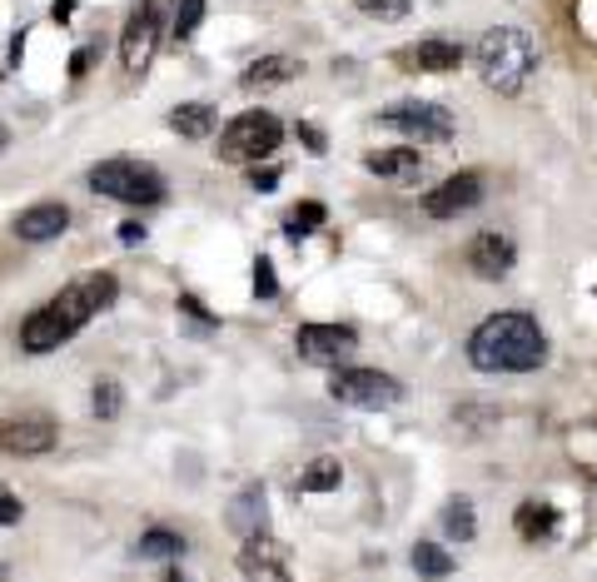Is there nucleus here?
<instances>
[{
	"mask_svg": "<svg viewBox=\"0 0 597 582\" xmlns=\"http://www.w3.org/2000/svg\"><path fill=\"white\" fill-rule=\"evenodd\" d=\"M115 294H119V279L110 270L70 279L50 304H41V309L21 323V354H55V349L70 344L100 309H110Z\"/></svg>",
	"mask_w": 597,
	"mask_h": 582,
	"instance_id": "obj_1",
	"label": "nucleus"
},
{
	"mask_svg": "<svg viewBox=\"0 0 597 582\" xmlns=\"http://www.w3.org/2000/svg\"><path fill=\"white\" fill-rule=\"evenodd\" d=\"M468 364L478 374H532L548 364V334L523 309L489 313L468 334Z\"/></svg>",
	"mask_w": 597,
	"mask_h": 582,
	"instance_id": "obj_2",
	"label": "nucleus"
},
{
	"mask_svg": "<svg viewBox=\"0 0 597 582\" xmlns=\"http://www.w3.org/2000/svg\"><path fill=\"white\" fill-rule=\"evenodd\" d=\"M473 60H478V76H483L489 90L518 95L523 80L538 70V45H532V35L518 31V25H493V31H483V41L473 45Z\"/></svg>",
	"mask_w": 597,
	"mask_h": 582,
	"instance_id": "obj_3",
	"label": "nucleus"
},
{
	"mask_svg": "<svg viewBox=\"0 0 597 582\" xmlns=\"http://www.w3.org/2000/svg\"><path fill=\"white\" fill-rule=\"evenodd\" d=\"M85 184L100 194V199H115V205H130V209L164 205V180H160V170H150V164L130 160V155L100 160L95 170L85 174Z\"/></svg>",
	"mask_w": 597,
	"mask_h": 582,
	"instance_id": "obj_4",
	"label": "nucleus"
},
{
	"mask_svg": "<svg viewBox=\"0 0 597 582\" xmlns=\"http://www.w3.org/2000/svg\"><path fill=\"white\" fill-rule=\"evenodd\" d=\"M170 11H174V0H140V11L125 21V35H119V65H125V76L130 80H140L154 65L160 35L170 31Z\"/></svg>",
	"mask_w": 597,
	"mask_h": 582,
	"instance_id": "obj_5",
	"label": "nucleus"
},
{
	"mask_svg": "<svg viewBox=\"0 0 597 582\" xmlns=\"http://www.w3.org/2000/svg\"><path fill=\"white\" fill-rule=\"evenodd\" d=\"M279 145H284V125H279V115H269V110H244V115H234L225 129H219V155H225L229 164L269 160Z\"/></svg>",
	"mask_w": 597,
	"mask_h": 582,
	"instance_id": "obj_6",
	"label": "nucleus"
},
{
	"mask_svg": "<svg viewBox=\"0 0 597 582\" xmlns=\"http://www.w3.org/2000/svg\"><path fill=\"white\" fill-rule=\"evenodd\" d=\"M379 125L403 135L413 145H444L454 140V115L434 100H393V105L379 110Z\"/></svg>",
	"mask_w": 597,
	"mask_h": 582,
	"instance_id": "obj_7",
	"label": "nucleus"
},
{
	"mask_svg": "<svg viewBox=\"0 0 597 582\" xmlns=\"http://www.w3.org/2000/svg\"><path fill=\"white\" fill-rule=\"evenodd\" d=\"M329 393L348 409H393L403 399V384L393 374H379V368H334Z\"/></svg>",
	"mask_w": 597,
	"mask_h": 582,
	"instance_id": "obj_8",
	"label": "nucleus"
},
{
	"mask_svg": "<svg viewBox=\"0 0 597 582\" xmlns=\"http://www.w3.org/2000/svg\"><path fill=\"white\" fill-rule=\"evenodd\" d=\"M60 429H55L50 413H15V419H0V453L11 458H41L55 448Z\"/></svg>",
	"mask_w": 597,
	"mask_h": 582,
	"instance_id": "obj_9",
	"label": "nucleus"
},
{
	"mask_svg": "<svg viewBox=\"0 0 597 582\" xmlns=\"http://www.w3.org/2000/svg\"><path fill=\"white\" fill-rule=\"evenodd\" d=\"M239 572L250 582H294L289 548H284L279 538H269V533H254V538H244V548H239Z\"/></svg>",
	"mask_w": 597,
	"mask_h": 582,
	"instance_id": "obj_10",
	"label": "nucleus"
},
{
	"mask_svg": "<svg viewBox=\"0 0 597 582\" xmlns=\"http://www.w3.org/2000/svg\"><path fill=\"white\" fill-rule=\"evenodd\" d=\"M358 334L348 323H305L299 334H294V349L309 358V364H338L344 354H354Z\"/></svg>",
	"mask_w": 597,
	"mask_h": 582,
	"instance_id": "obj_11",
	"label": "nucleus"
},
{
	"mask_svg": "<svg viewBox=\"0 0 597 582\" xmlns=\"http://www.w3.org/2000/svg\"><path fill=\"white\" fill-rule=\"evenodd\" d=\"M513 264H518V249H513L508 235H498V229H483V235L468 239V270L478 274V279H508Z\"/></svg>",
	"mask_w": 597,
	"mask_h": 582,
	"instance_id": "obj_12",
	"label": "nucleus"
},
{
	"mask_svg": "<svg viewBox=\"0 0 597 582\" xmlns=\"http://www.w3.org/2000/svg\"><path fill=\"white\" fill-rule=\"evenodd\" d=\"M478 205H483V180H478V174H448V180L434 184L428 199H424V209L434 219H458Z\"/></svg>",
	"mask_w": 597,
	"mask_h": 582,
	"instance_id": "obj_13",
	"label": "nucleus"
},
{
	"mask_svg": "<svg viewBox=\"0 0 597 582\" xmlns=\"http://www.w3.org/2000/svg\"><path fill=\"white\" fill-rule=\"evenodd\" d=\"M66 229H70V209L60 205V199H41V205L15 215V239H25V244H50V239H60Z\"/></svg>",
	"mask_w": 597,
	"mask_h": 582,
	"instance_id": "obj_14",
	"label": "nucleus"
},
{
	"mask_svg": "<svg viewBox=\"0 0 597 582\" xmlns=\"http://www.w3.org/2000/svg\"><path fill=\"white\" fill-rule=\"evenodd\" d=\"M229 533H239V538L269 533V493H264V483H250L229 503Z\"/></svg>",
	"mask_w": 597,
	"mask_h": 582,
	"instance_id": "obj_15",
	"label": "nucleus"
},
{
	"mask_svg": "<svg viewBox=\"0 0 597 582\" xmlns=\"http://www.w3.org/2000/svg\"><path fill=\"white\" fill-rule=\"evenodd\" d=\"M364 170L379 174V180L409 184V180H418V174H424V155H418V145H399V150H374V155H364Z\"/></svg>",
	"mask_w": 597,
	"mask_h": 582,
	"instance_id": "obj_16",
	"label": "nucleus"
},
{
	"mask_svg": "<svg viewBox=\"0 0 597 582\" xmlns=\"http://www.w3.org/2000/svg\"><path fill=\"white\" fill-rule=\"evenodd\" d=\"M299 70H305V65L294 60V55H264V60L244 65L239 85L244 90H279V85H289V80H299Z\"/></svg>",
	"mask_w": 597,
	"mask_h": 582,
	"instance_id": "obj_17",
	"label": "nucleus"
},
{
	"mask_svg": "<svg viewBox=\"0 0 597 582\" xmlns=\"http://www.w3.org/2000/svg\"><path fill=\"white\" fill-rule=\"evenodd\" d=\"M403 60L418 65V70H434V76H448V70H458V65H463V45H458V41H444V35H434V41H418V45H413Z\"/></svg>",
	"mask_w": 597,
	"mask_h": 582,
	"instance_id": "obj_18",
	"label": "nucleus"
},
{
	"mask_svg": "<svg viewBox=\"0 0 597 582\" xmlns=\"http://www.w3.org/2000/svg\"><path fill=\"white\" fill-rule=\"evenodd\" d=\"M170 129L185 135V140H209L219 129V110L205 105V100H190V105H174L170 110Z\"/></svg>",
	"mask_w": 597,
	"mask_h": 582,
	"instance_id": "obj_19",
	"label": "nucleus"
},
{
	"mask_svg": "<svg viewBox=\"0 0 597 582\" xmlns=\"http://www.w3.org/2000/svg\"><path fill=\"white\" fill-rule=\"evenodd\" d=\"M135 558H140V562H180V558H185V538H180L174 528H160V523H154V528L140 533Z\"/></svg>",
	"mask_w": 597,
	"mask_h": 582,
	"instance_id": "obj_20",
	"label": "nucleus"
},
{
	"mask_svg": "<svg viewBox=\"0 0 597 582\" xmlns=\"http://www.w3.org/2000/svg\"><path fill=\"white\" fill-rule=\"evenodd\" d=\"M513 528H518L523 543H548L558 533V507L553 503H523L518 517H513Z\"/></svg>",
	"mask_w": 597,
	"mask_h": 582,
	"instance_id": "obj_21",
	"label": "nucleus"
},
{
	"mask_svg": "<svg viewBox=\"0 0 597 582\" xmlns=\"http://www.w3.org/2000/svg\"><path fill=\"white\" fill-rule=\"evenodd\" d=\"M413 572L424 582H444L458 572V558H448V548H438V543H413Z\"/></svg>",
	"mask_w": 597,
	"mask_h": 582,
	"instance_id": "obj_22",
	"label": "nucleus"
},
{
	"mask_svg": "<svg viewBox=\"0 0 597 582\" xmlns=\"http://www.w3.org/2000/svg\"><path fill=\"white\" fill-rule=\"evenodd\" d=\"M567 458H573L587 478H597V419L577 423V429L567 433Z\"/></svg>",
	"mask_w": 597,
	"mask_h": 582,
	"instance_id": "obj_23",
	"label": "nucleus"
},
{
	"mask_svg": "<svg viewBox=\"0 0 597 582\" xmlns=\"http://www.w3.org/2000/svg\"><path fill=\"white\" fill-rule=\"evenodd\" d=\"M344 483V464H338V458H314V464L305 468V473H299V493H334V488Z\"/></svg>",
	"mask_w": 597,
	"mask_h": 582,
	"instance_id": "obj_24",
	"label": "nucleus"
},
{
	"mask_svg": "<svg viewBox=\"0 0 597 582\" xmlns=\"http://www.w3.org/2000/svg\"><path fill=\"white\" fill-rule=\"evenodd\" d=\"M324 219H329V209L319 205V199H305V205H294L289 209V219H284V235L299 244V239H309L314 229H324Z\"/></svg>",
	"mask_w": 597,
	"mask_h": 582,
	"instance_id": "obj_25",
	"label": "nucleus"
},
{
	"mask_svg": "<svg viewBox=\"0 0 597 582\" xmlns=\"http://www.w3.org/2000/svg\"><path fill=\"white\" fill-rule=\"evenodd\" d=\"M438 523H444V533L454 543H468L478 533V517H473V503H468V498H448L444 503V517H438Z\"/></svg>",
	"mask_w": 597,
	"mask_h": 582,
	"instance_id": "obj_26",
	"label": "nucleus"
},
{
	"mask_svg": "<svg viewBox=\"0 0 597 582\" xmlns=\"http://www.w3.org/2000/svg\"><path fill=\"white\" fill-rule=\"evenodd\" d=\"M199 21H205V0H174L170 35H174V41H190V35L199 31Z\"/></svg>",
	"mask_w": 597,
	"mask_h": 582,
	"instance_id": "obj_27",
	"label": "nucleus"
},
{
	"mask_svg": "<svg viewBox=\"0 0 597 582\" xmlns=\"http://www.w3.org/2000/svg\"><path fill=\"white\" fill-rule=\"evenodd\" d=\"M119 409H125V388L115 378H100L95 393H90V413L95 419H119Z\"/></svg>",
	"mask_w": 597,
	"mask_h": 582,
	"instance_id": "obj_28",
	"label": "nucleus"
},
{
	"mask_svg": "<svg viewBox=\"0 0 597 582\" xmlns=\"http://www.w3.org/2000/svg\"><path fill=\"white\" fill-rule=\"evenodd\" d=\"M364 15H374V21H403V15L413 11V0H354Z\"/></svg>",
	"mask_w": 597,
	"mask_h": 582,
	"instance_id": "obj_29",
	"label": "nucleus"
},
{
	"mask_svg": "<svg viewBox=\"0 0 597 582\" xmlns=\"http://www.w3.org/2000/svg\"><path fill=\"white\" fill-rule=\"evenodd\" d=\"M254 294H260V299H274V294H279V274H274L269 254L254 259Z\"/></svg>",
	"mask_w": 597,
	"mask_h": 582,
	"instance_id": "obj_30",
	"label": "nucleus"
},
{
	"mask_svg": "<svg viewBox=\"0 0 597 582\" xmlns=\"http://www.w3.org/2000/svg\"><path fill=\"white\" fill-rule=\"evenodd\" d=\"M180 313H190V323H195L199 334H215V313H209L195 294H180Z\"/></svg>",
	"mask_w": 597,
	"mask_h": 582,
	"instance_id": "obj_31",
	"label": "nucleus"
},
{
	"mask_svg": "<svg viewBox=\"0 0 597 582\" xmlns=\"http://www.w3.org/2000/svg\"><path fill=\"white\" fill-rule=\"evenodd\" d=\"M21 517H25V503H21V498H15L5 483H0V528H15Z\"/></svg>",
	"mask_w": 597,
	"mask_h": 582,
	"instance_id": "obj_32",
	"label": "nucleus"
},
{
	"mask_svg": "<svg viewBox=\"0 0 597 582\" xmlns=\"http://www.w3.org/2000/svg\"><path fill=\"white\" fill-rule=\"evenodd\" d=\"M115 235H119V244H125V249H140L145 239H150V235H145V225H135V219H125Z\"/></svg>",
	"mask_w": 597,
	"mask_h": 582,
	"instance_id": "obj_33",
	"label": "nucleus"
},
{
	"mask_svg": "<svg viewBox=\"0 0 597 582\" xmlns=\"http://www.w3.org/2000/svg\"><path fill=\"white\" fill-rule=\"evenodd\" d=\"M95 55H100V50H95V45H85V50H80V55H76V60H70V76H76V80H80V76H85L90 65H95Z\"/></svg>",
	"mask_w": 597,
	"mask_h": 582,
	"instance_id": "obj_34",
	"label": "nucleus"
},
{
	"mask_svg": "<svg viewBox=\"0 0 597 582\" xmlns=\"http://www.w3.org/2000/svg\"><path fill=\"white\" fill-rule=\"evenodd\" d=\"M250 184L254 190H274V184H279V170H250Z\"/></svg>",
	"mask_w": 597,
	"mask_h": 582,
	"instance_id": "obj_35",
	"label": "nucleus"
},
{
	"mask_svg": "<svg viewBox=\"0 0 597 582\" xmlns=\"http://www.w3.org/2000/svg\"><path fill=\"white\" fill-rule=\"evenodd\" d=\"M299 140H305V145H309V150H314V155H324V135H319L314 125H299Z\"/></svg>",
	"mask_w": 597,
	"mask_h": 582,
	"instance_id": "obj_36",
	"label": "nucleus"
},
{
	"mask_svg": "<svg viewBox=\"0 0 597 582\" xmlns=\"http://www.w3.org/2000/svg\"><path fill=\"white\" fill-rule=\"evenodd\" d=\"M50 15H55V21H60V25H66L70 15H76V0H55V5H50Z\"/></svg>",
	"mask_w": 597,
	"mask_h": 582,
	"instance_id": "obj_37",
	"label": "nucleus"
},
{
	"mask_svg": "<svg viewBox=\"0 0 597 582\" xmlns=\"http://www.w3.org/2000/svg\"><path fill=\"white\" fill-rule=\"evenodd\" d=\"M164 582H190L185 572H180V562H170V572H164Z\"/></svg>",
	"mask_w": 597,
	"mask_h": 582,
	"instance_id": "obj_38",
	"label": "nucleus"
},
{
	"mask_svg": "<svg viewBox=\"0 0 597 582\" xmlns=\"http://www.w3.org/2000/svg\"><path fill=\"white\" fill-rule=\"evenodd\" d=\"M5 145H11V129L0 125V155H5Z\"/></svg>",
	"mask_w": 597,
	"mask_h": 582,
	"instance_id": "obj_39",
	"label": "nucleus"
}]
</instances>
